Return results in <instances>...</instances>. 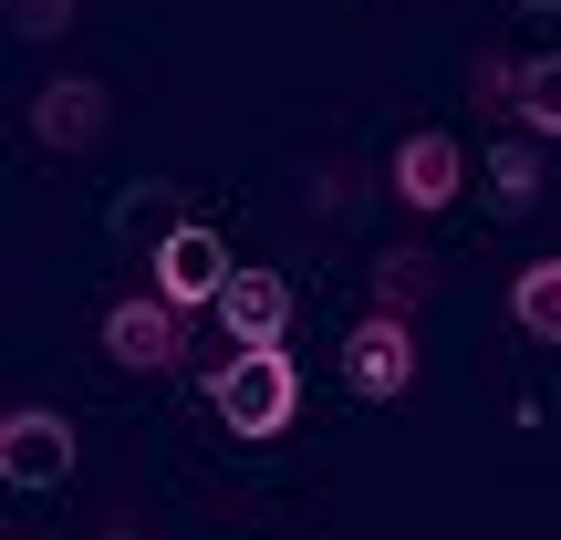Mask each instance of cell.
I'll return each mask as SVG.
<instances>
[{
	"label": "cell",
	"instance_id": "obj_10",
	"mask_svg": "<svg viewBox=\"0 0 561 540\" xmlns=\"http://www.w3.org/2000/svg\"><path fill=\"white\" fill-rule=\"evenodd\" d=\"M489 198L520 219V208H541V136H510L500 157H489Z\"/></svg>",
	"mask_w": 561,
	"mask_h": 540
},
{
	"label": "cell",
	"instance_id": "obj_5",
	"mask_svg": "<svg viewBox=\"0 0 561 540\" xmlns=\"http://www.w3.org/2000/svg\"><path fill=\"white\" fill-rule=\"evenodd\" d=\"M187 354V312L178 301H115V312H104V364H125V375H167V364Z\"/></svg>",
	"mask_w": 561,
	"mask_h": 540
},
{
	"label": "cell",
	"instance_id": "obj_8",
	"mask_svg": "<svg viewBox=\"0 0 561 540\" xmlns=\"http://www.w3.org/2000/svg\"><path fill=\"white\" fill-rule=\"evenodd\" d=\"M219 322H229V343H240V354H271V343L291 333V280H280V271H229Z\"/></svg>",
	"mask_w": 561,
	"mask_h": 540
},
{
	"label": "cell",
	"instance_id": "obj_6",
	"mask_svg": "<svg viewBox=\"0 0 561 540\" xmlns=\"http://www.w3.org/2000/svg\"><path fill=\"white\" fill-rule=\"evenodd\" d=\"M385 177H396V198L416 208V219H437L468 187V146L447 136V125H416V136H396V166H385Z\"/></svg>",
	"mask_w": 561,
	"mask_h": 540
},
{
	"label": "cell",
	"instance_id": "obj_9",
	"mask_svg": "<svg viewBox=\"0 0 561 540\" xmlns=\"http://www.w3.org/2000/svg\"><path fill=\"white\" fill-rule=\"evenodd\" d=\"M510 322H520L530 343H551V354H561V261H530L520 280H510Z\"/></svg>",
	"mask_w": 561,
	"mask_h": 540
},
{
	"label": "cell",
	"instance_id": "obj_15",
	"mask_svg": "<svg viewBox=\"0 0 561 540\" xmlns=\"http://www.w3.org/2000/svg\"><path fill=\"white\" fill-rule=\"evenodd\" d=\"M468 83H479V104H520V62H510V53H479Z\"/></svg>",
	"mask_w": 561,
	"mask_h": 540
},
{
	"label": "cell",
	"instance_id": "obj_14",
	"mask_svg": "<svg viewBox=\"0 0 561 540\" xmlns=\"http://www.w3.org/2000/svg\"><path fill=\"white\" fill-rule=\"evenodd\" d=\"M375 280H385V312H416V301H426V280H437V261H426V250H396Z\"/></svg>",
	"mask_w": 561,
	"mask_h": 540
},
{
	"label": "cell",
	"instance_id": "obj_1",
	"mask_svg": "<svg viewBox=\"0 0 561 540\" xmlns=\"http://www.w3.org/2000/svg\"><path fill=\"white\" fill-rule=\"evenodd\" d=\"M208 405H219V426L229 437H280L291 426V405H301V375H291V354H229L219 375H208Z\"/></svg>",
	"mask_w": 561,
	"mask_h": 540
},
{
	"label": "cell",
	"instance_id": "obj_13",
	"mask_svg": "<svg viewBox=\"0 0 561 540\" xmlns=\"http://www.w3.org/2000/svg\"><path fill=\"white\" fill-rule=\"evenodd\" d=\"M0 21H11V42H62L73 32V0H0Z\"/></svg>",
	"mask_w": 561,
	"mask_h": 540
},
{
	"label": "cell",
	"instance_id": "obj_2",
	"mask_svg": "<svg viewBox=\"0 0 561 540\" xmlns=\"http://www.w3.org/2000/svg\"><path fill=\"white\" fill-rule=\"evenodd\" d=\"M146 280H157V301H178V312H219V291H229V240L219 229H167L157 250H146Z\"/></svg>",
	"mask_w": 561,
	"mask_h": 540
},
{
	"label": "cell",
	"instance_id": "obj_12",
	"mask_svg": "<svg viewBox=\"0 0 561 540\" xmlns=\"http://www.w3.org/2000/svg\"><path fill=\"white\" fill-rule=\"evenodd\" d=\"M167 229H187V219H178V187L146 177L136 198H115V240H167Z\"/></svg>",
	"mask_w": 561,
	"mask_h": 540
},
{
	"label": "cell",
	"instance_id": "obj_4",
	"mask_svg": "<svg viewBox=\"0 0 561 540\" xmlns=\"http://www.w3.org/2000/svg\"><path fill=\"white\" fill-rule=\"evenodd\" d=\"M343 384H354V395H405V384H416V322L405 312H364L354 333H343Z\"/></svg>",
	"mask_w": 561,
	"mask_h": 540
},
{
	"label": "cell",
	"instance_id": "obj_16",
	"mask_svg": "<svg viewBox=\"0 0 561 540\" xmlns=\"http://www.w3.org/2000/svg\"><path fill=\"white\" fill-rule=\"evenodd\" d=\"M520 11H561V0H520Z\"/></svg>",
	"mask_w": 561,
	"mask_h": 540
},
{
	"label": "cell",
	"instance_id": "obj_3",
	"mask_svg": "<svg viewBox=\"0 0 561 540\" xmlns=\"http://www.w3.org/2000/svg\"><path fill=\"white\" fill-rule=\"evenodd\" d=\"M0 479L11 489H62L73 479V416L62 405H11L0 416Z\"/></svg>",
	"mask_w": 561,
	"mask_h": 540
},
{
	"label": "cell",
	"instance_id": "obj_7",
	"mask_svg": "<svg viewBox=\"0 0 561 540\" xmlns=\"http://www.w3.org/2000/svg\"><path fill=\"white\" fill-rule=\"evenodd\" d=\"M104 125H115V104H104L94 73H62L32 94V146H53V157H83V146H104Z\"/></svg>",
	"mask_w": 561,
	"mask_h": 540
},
{
	"label": "cell",
	"instance_id": "obj_11",
	"mask_svg": "<svg viewBox=\"0 0 561 540\" xmlns=\"http://www.w3.org/2000/svg\"><path fill=\"white\" fill-rule=\"evenodd\" d=\"M510 115L530 125V136H561V53H530L520 62V104Z\"/></svg>",
	"mask_w": 561,
	"mask_h": 540
}]
</instances>
